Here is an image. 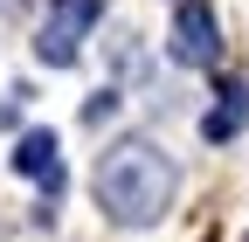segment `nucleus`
I'll list each match as a JSON object with an SVG mask.
<instances>
[{
  "mask_svg": "<svg viewBox=\"0 0 249 242\" xmlns=\"http://www.w3.org/2000/svg\"><path fill=\"white\" fill-rule=\"evenodd\" d=\"M104 14V0H49V21H42V35H35V55L42 63H76V42L90 35V21Z\"/></svg>",
  "mask_w": 249,
  "mask_h": 242,
  "instance_id": "2",
  "label": "nucleus"
},
{
  "mask_svg": "<svg viewBox=\"0 0 249 242\" xmlns=\"http://www.w3.org/2000/svg\"><path fill=\"white\" fill-rule=\"evenodd\" d=\"M214 55H222V21H214L201 0H187V7L173 14V63H187V69H208Z\"/></svg>",
  "mask_w": 249,
  "mask_h": 242,
  "instance_id": "3",
  "label": "nucleus"
},
{
  "mask_svg": "<svg viewBox=\"0 0 249 242\" xmlns=\"http://www.w3.org/2000/svg\"><path fill=\"white\" fill-rule=\"evenodd\" d=\"M242 125H249V90H242V83H229V90H222V104L201 118V138H208V145H229Z\"/></svg>",
  "mask_w": 249,
  "mask_h": 242,
  "instance_id": "5",
  "label": "nucleus"
},
{
  "mask_svg": "<svg viewBox=\"0 0 249 242\" xmlns=\"http://www.w3.org/2000/svg\"><path fill=\"white\" fill-rule=\"evenodd\" d=\"M14 173L21 180H35V187H62V159H55V132H21V145H14Z\"/></svg>",
  "mask_w": 249,
  "mask_h": 242,
  "instance_id": "4",
  "label": "nucleus"
},
{
  "mask_svg": "<svg viewBox=\"0 0 249 242\" xmlns=\"http://www.w3.org/2000/svg\"><path fill=\"white\" fill-rule=\"evenodd\" d=\"M97 207L111 222H124V228H145V222H160L166 207H173V187H180V173H173V159L160 153L152 138H118L111 153L97 159Z\"/></svg>",
  "mask_w": 249,
  "mask_h": 242,
  "instance_id": "1",
  "label": "nucleus"
}]
</instances>
